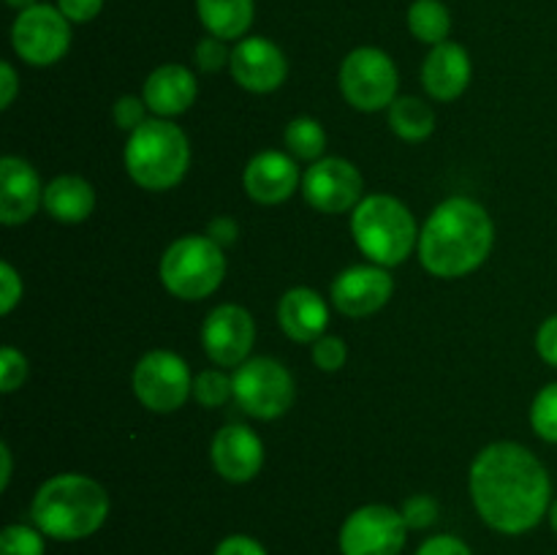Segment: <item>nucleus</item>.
Returning a JSON list of instances; mask_svg holds the SVG:
<instances>
[{
    "label": "nucleus",
    "instance_id": "1",
    "mask_svg": "<svg viewBox=\"0 0 557 555\" xmlns=\"http://www.w3.org/2000/svg\"><path fill=\"white\" fill-rule=\"evenodd\" d=\"M468 490L479 517L506 536L533 531L553 506L547 468L515 441H495L473 457Z\"/></svg>",
    "mask_w": 557,
    "mask_h": 555
},
{
    "label": "nucleus",
    "instance_id": "2",
    "mask_svg": "<svg viewBox=\"0 0 557 555\" xmlns=\"http://www.w3.org/2000/svg\"><path fill=\"white\" fill-rule=\"evenodd\" d=\"M495 243L490 212L468 196H451L419 232V261L435 278H462L487 261Z\"/></svg>",
    "mask_w": 557,
    "mask_h": 555
},
{
    "label": "nucleus",
    "instance_id": "3",
    "mask_svg": "<svg viewBox=\"0 0 557 555\" xmlns=\"http://www.w3.org/2000/svg\"><path fill=\"white\" fill-rule=\"evenodd\" d=\"M30 517L47 539L79 542L107 522L109 493L85 473H58L36 490Z\"/></svg>",
    "mask_w": 557,
    "mask_h": 555
},
{
    "label": "nucleus",
    "instance_id": "4",
    "mask_svg": "<svg viewBox=\"0 0 557 555\" xmlns=\"http://www.w3.org/2000/svg\"><path fill=\"white\" fill-rule=\"evenodd\" d=\"M125 172L139 188L169 190L185 177L190 166L188 136L172 120L152 118L125 141Z\"/></svg>",
    "mask_w": 557,
    "mask_h": 555
},
{
    "label": "nucleus",
    "instance_id": "5",
    "mask_svg": "<svg viewBox=\"0 0 557 555\" xmlns=\"http://www.w3.org/2000/svg\"><path fill=\"white\" fill-rule=\"evenodd\" d=\"M351 234L357 248L379 267H397L419 245L413 212L389 194H370L354 207Z\"/></svg>",
    "mask_w": 557,
    "mask_h": 555
},
{
    "label": "nucleus",
    "instance_id": "6",
    "mask_svg": "<svg viewBox=\"0 0 557 555\" xmlns=\"http://www.w3.org/2000/svg\"><path fill=\"white\" fill-rule=\"evenodd\" d=\"M226 278V256L215 239L185 234L161 256V281L169 294L185 303L210 297Z\"/></svg>",
    "mask_w": 557,
    "mask_h": 555
},
{
    "label": "nucleus",
    "instance_id": "7",
    "mask_svg": "<svg viewBox=\"0 0 557 555\" xmlns=\"http://www.w3.org/2000/svg\"><path fill=\"white\" fill-rule=\"evenodd\" d=\"M341 92L359 112H381L389 109L397 98L400 74L384 49L359 47L346 54L341 65Z\"/></svg>",
    "mask_w": 557,
    "mask_h": 555
},
{
    "label": "nucleus",
    "instance_id": "8",
    "mask_svg": "<svg viewBox=\"0 0 557 555\" xmlns=\"http://www.w3.org/2000/svg\"><path fill=\"white\" fill-rule=\"evenodd\" d=\"M234 403L256 419H277L294 403V375L272 357H250L232 375Z\"/></svg>",
    "mask_w": 557,
    "mask_h": 555
},
{
    "label": "nucleus",
    "instance_id": "9",
    "mask_svg": "<svg viewBox=\"0 0 557 555\" xmlns=\"http://www.w3.org/2000/svg\"><path fill=\"white\" fill-rule=\"evenodd\" d=\"M131 384H134L136 400L147 411L156 414L177 411L194 395V375H190L188 362L180 354L166 351V348L147 351L136 362Z\"/></svg>",
    "mask_w": 557,
    "mask_h": 555
},
{
    "label": "nucleus",
    "instance_id": "10",
    "mask_svg": "<svg viewBox=\"0 0 557 555\" xmlns=\"http://www.w3.org/2000/svg\"><path fill=\"white\" fill-rule=\"evenodd\" d=\"M11 47L27 65H54L71 47L69 16L49 3H36L20 11L11 25Z\"/></svg>",
    "mask_w": 557,
    "mask_h": 555
},
{
    "label": "nucleus",
    "instance_id": "11",
    "mask_svg": "<svg viewBox=\"0 0 557 555\" xmlns=\"http://www.w3.org/2000/svg\"><path fill=\"white\" fill-rule=\"evenodd\" d=\"M408 522L403 511L386 504L354 509L341 526V555H400L408 542Z\"/></svg>",
    "mask_w": 557,
    "mask_h": 555
},
{
    "label": "nucleus",
    "instance_id": "12",
    "mask_svg": "<svg viewBox=\"0 0 557 555\" xmlns=\"http://www.w3.org/2000/svg\"><path fill=\"white\" fill-rule=\"evenodd\" d=\"M364 180L346 158H321L302 174V196L313 210L341 215L362 201Z\"/></svg>",
    "mask_w": 557,
    "mask_h": 555
},
{
    "label": "nucleus",
    "instance_id": "13",
    "mask_svg": "<svg viewBox=\"0 0 557 555\" xmlns=\"http://www.w3.org/2000/svg\"><path fill=\"white\" fill-rule=\"evenodd\" d=\"M256 343L253 316L239 305H218L207 313L201 326V346L207 357L221 368H239L250 359V348Z\"/></svg>",
    "mask_w": 557,
    "mask_h": 555
},
{
    "label": "nucleus",
    "instance_id": "14",
    "mask_svg": "<svg viewBox=\"0 0 557 555\" xmlns=\"http://www.w3.org/2000/svg\"><path fill=\"white\" fill-rule=\"evenodd\" d=\"M395 294V281L379 264H357L332 281V303L343 316L364 319L384 308Z\"/></svg>",
    "mask_w": 557,
    "mask_h": 555
},
{
    "label": "nucleus",
    "instance_id": "15",
    "mask_svg": "<svg viewBox=\"0 0 557 555\" xmlns=\"http://www.w3.org/2000/svg\"><path fill=\"white\" fill-rule=\"evenodd\" d=\"M234 82L248 92H272L286 82L288 60L275 41L264 36L239 38L232 49Z\"/></svg>",
    "mask_w": 557,
    "mask_h": 555
},
{
    "label": "nucleus",
    "instance_id": "16",
    "mask_svg": "<svg viewBox=\"0 0 557 555\" xmlns=\"http://www.w3.org/2000/svg\"><path fill=\"white\" fill-rule=\"evenodd\" d=\"M210 460L218 477L232 484H245L264 466V444L248 424H226L212 439Z\"/></svg>",
    "mask_w": 557,
    "mask_h": 555
},
{
    "label": "nucleus",
    "instance_id": "17",
    "mask_svg": "<svg viewBox=\"0 0 557 555\" xmlns=\"http://www.w3.org/2000/svg\"><path fill=\"white\" fill-rule=\"evenodd\" d=\"M243 183L250 199L272 207L292 199L294 190L302 188V174H299V166L292 156L281 150H264L250 158Z\"/></svg>",
    "mask_w": 557,
    "mask_h": 555
},
{
    "label": "nucleus",
    "instance_id": "18",
    "mask_svg": "<svg viewBox=\"0 0 557 555\" xmlns=\"http://www.w3.org/2000/svg\"><path fill=\"white\" fill-rule=\"evenodd\" d=\"M44 205L41 177L27 161L5 156L0 161V221L5 226H20L30 221Z\"/></svg>",
    "mask_w": 557,
    "mask_h": 555
},
{
    "label": "nucleus",
    "instance_id": "19",
    "mask_svg": "<svg viewBox=\"0 0 557 555\" xmlns=\"http://www.w3.org/2000/svg\"><path fill=\"white\" fill-rule=\"evenodd\" d=\"M471 58L466 47L455 41H444L430 49L422 65V85L435 101H455L471 85Z\"/></svg>",
    "mask_w": 557,
    "mask_h": 555
},
{
    "label": "nucleus",
    "instance_id": "20",
    "mask_svg": "<svg viewBox=\"0 0 557 555\" xmlns=\"http://www.w3.org/2000/svg\"><path fill=\"white\" fill-rule=\"evenodd\" d=\"M196 96H199V85H196L194 71L185 69L180 63L158 65L145 82V98L147 109L158 118H177V114L188 112L194 107Z\"/></svg>",
    "mask_w": 557,
    "mask_h": 555
},
{
    "label": "nucleus",
    "instance_id": "21",
    "mask_svg": "<svg viewBox=\"0 0 557 555\" xmlns=\"http://www.w3.org/2000/svg\"><path fill=\"white\" fill-rule=\"evenodd\" d=\"M277 324L294 343H315L330 324L326 299L313 288H288L277 303Z\"/></svg>",
    "mask_w": 557,
    "mask_h": 555
},
{
    "label": "nucleus",
    "instance_id": "22",
    "mask_svg": "<svg viewBox=\"0 0 557 555\" xmlns=\"http://www.w3.org/2000/svg\"><path fill=\"white\" fill-rule=\"evenodd\" d=\"M44 210L60 223H82L96 210V190L85 177L60 174L44 188Z\"/></svg>",
    "mask_w": 557,
    "mask_h": 555
},
{
    "label": "nucleus",
    "instance_id": "23",
    "mask_svg": "<svg viewBox=\"0 0 557 555\" xmlns=\"http://www.w3.org/2000/svg\"><path fill=\"white\" fill-rule=\"evenodd\" d=\"M196 14L210 36L239 41L253 25V0H196Z\"/></svg>",
    "mask_w": 557,
    "mask_h": 555
},
{
    "label": "nucleus",
    "instance_id": "24",
    "mask_svg": "<svg viewBox=\"0 0 557 555\" xmlns=\"http://www.w3.org/2000/svg\"><path fill=\"white\" fill-rule=\"evenodd\" d=\"M389 128L406 141H424L435 131V112L417 96H400L389 107Z\"/></svg>",
    "mask_w": 557,
    "mask_h": 555
},
{
    "label": "nucleus",
    "instance_id": "25",
    "mask_svg": "<svg viewBox=\"0 0 557 555\" xmlns=\"http://www.w3.org/2000/svg\"><path fill=\"white\" fill-rule=\"evenodd\" d=\"M408 30L422 44L438 47L451 33V14L441 0H413L408 9Z\"/></svg>",
    "mask_w": 557,
    "mask_h": 555
},
{
    "label": "nucleus",
    "instance_id": "26",
    "mask_svg": "<svg viewBox=\"0 0 557 555\" xmlns=\"http://www.w3.org/2000/svg\"><path fill=\"white\" fill-rule=\"evenodd\" d=\"M288 152L299 161H321L326 150V131L313 118H294L283 131Z\"/></svg>",
    "mask_w": 557,
    "mask_h": 555
},
{
    "label": "nucleus",
    "instance_id": "27",
    "mask_svg": "<svg viewBox=\"0 0 557 555\" xmlns=\"http://www.w3.org/2000/svg\"><path fill=\"white\" fill-rule=\"evenodd\" d=\"M194 397L196 403L205 408L223 406V403H228L234 397L232 375H226L218 368L201 370V373L194 379Z\"/></svg>",
    "mask_w": 557,
    "mask_h": 555
},
{
    "label": "nucleus",
    "instance_id": "28",
    "mask_svg": "<svg viewBox=\"0 0 557 555\" xmlns=\"http://www.w3.org/2000/svg\"><path fill=\"white\" fill-rule=\"evenodd\" d=\"M531 428L539 439L557 444V381L539 390L531 406Z\"/></svg>",
    "mask_w": 557,
    "mask_h": 555
},
{
    "label": "nucleus",
    "instance_id": "29",
    "mask_svg": "<svg viewBox=\"0 0 557 555\" xmlns=\"http://www.w3.org/2000/svg\"><path fill=\"white\" fill-rule=\"evenodd\" d=\"M0 555H47V542L36 526L11 522L0 533Z\"/></svg>",
    "mask_w": 557,
    "mask_h": 555
},
{
    "label": "nucleus",
    "instance_id": "30",
    "mask_svg": "<svg viewBox=\"0 0 557 555\" xmlns=\"http://www.w3.org/2000/svg\"><path fill=\"white\" fill-rule=\"evenodd\" d=\"M27 379V357L14 346L0 348V392H14Z\"/></svg>",
    "mask_w": 557,
    "mask_h": 555
},
{
    "label": "nucleus",
    "instance_id": "31",
    "mask_svg": "<svg viewBox=\"0 0 557 555\" xmlns=\"http://www.w3.org/2000/svg\"><path fill=\"white\" fill-rule=\"evenodd\" d=\"M348 348L343 343V337L337 335H321L319 341L313 343V362L315 368L324 370V373H335L346 365Z\"/></svg>",
    "mask_w": 557,
    "mask_h": 555
},
{
    "label": "nucleus",
    "instance_id": "32",
    "mask_svg": "<svg viewBox=\"0 0 557 555\" xmlns=\"http://www.w3.org/2000/svg\"><path fill=\"white\" fill-rule=\"evenodd\" d=\"M194 60L205 74H215V71H221L223 65L232 63V49H228L226 41H221V38L207 36L196 44Z\"/></svg>",
    "mask_w": 557,
    "mask_h": 555
},
{
    "label": "nucleus",
    "instance_id": "33",
    "mask_svg": "<svg viewBox=\"0 0 557 555\" xmlns=\"http://www.w3.org/2000/svg\"><path fill=\"white\" fill-rule=\"evenodd\" d=\"M400 511L411 531H424V528H430L438 520V504L430 495H413V498L403 504Z\"/></svg>",
    "mask_w": 557,
    "mask_h": 555
},
{
    "label": "nucleus",
    "instance_id": "34",
    "mask_svg": "<svg viewBox=\"0 0 557 555\" xmlns=\"http://www.w3.org/2000/svg\"><path fill=\"white\" fill-rule=\"evenodd\" d=\"M112 118L117 123V128L123 131H136L139 125L147 123V103L145 98H136V96H120L117 103L112 109Z\"/></svg>",
    "mask_w": 557,
    "mask_h": 555
},
{
    "label": "nucleus",
    "instance_id": "35",
    "mask_svg": "<svg viewBox=\"0 0 557 555\" xmlns=\"http://www.w3.org/2000/svg\"><path fill=\"white\" fill-rule=\"evenodd\" d=\"M22 299V278L9 261L0 264V313L9 316Z\"/></svg>",
    "mask_w": 557,
    "mask_h": 555
},
{
    "label": "nucleus",
    "instance_id": "36",
    "mask_svg": "<svg viewBox=\"0 0 557 555\" xmlns=\"http://www.w3.org/2000/svg\"><path fill=\"white\" fill-rule=\"evenodd\" d=\"M417 555H473V553L460 536H451V533H435V536L424 539V542L419 544Z\"/></svg>",
    "mask_w": 557,
    "mask_h": 555
},
{
    "label": "nucleus",
    "instance_id": "37",
    "mask_svg": "<svg viewBox=\"0 0 557 555\" xmlns=\"http://www.w3.org/2000/svg\"><path fill=\"white\" fill-rule=\"evenodd\" d=\"M212 555H267V550L259 539L248 536V533H232V536L218 542Z\"/></svg>",
    "mask_w": 557,
    "mask_h": 555
},
{
    "label": "nucleus",
    "instance_id": "38",
    "mask_svg": "<svg viewBox=\"0 0 557 555\" xmlns=\"http://www.w3.org/2000/svg\"><path fill=\"white\" fill-rule=\"evenodd\" d=\"M536 351L547 365L557 368V313L542 321L536 332Z\"/></svg>",
    "mask_w": 557,
    "mask_h": 555
},
{
    "label": "nucleus",
    "instance_id": "39",
    "mask_svg": "<svg viewBox=\"0 0 557 555\" xmlns=\"http://www.w3.org/2000/svg\"><path fill=\"white\" fill-rule=\"evenodd\" d=\"M107 0H58V9L69 16V22H90L101 14Z\"/></svg>",
    "mask_w": 557,
    "mask_h": 555
},
{
    "label": "nucleus",
    "instance_id": "40",
    "mask_svg": "<svg viewBox=\"0 0 557 555\" xmlns=\"http://www.w3.org/2000/svg\"><path fill=\"white\" fill-rule=\"evenodd\" d=\"M237 234H239V226L234 218H215V221H210V226H207V237L215 239L221 248H226V245H234L237 243Z\"/></svg>",
    "mask_w": 557,
    "mask_h": 555
},
{
    "label": "nucleus",
    "instance_id": "41",
    "mask_svg": "<svg viewBox=\"0 0 557 555\" xmlns=\"http://www.w3.org/2000/svg\"><path fill=\"white\" fill-rule=\"evenodd\" d=\"M16 90H20V79L11 63H0V109H9L14 103Z\"/></svg>",
    "mask_w": 557,
    "mask_h": 555
},
{
    "label": "nucleus",
    "instance_id": "42",
    "mask_svg": "<svg viewBox=\"0 0 557 555\" xmlns=\"http://www.w3.org/2000/svg\"><path fill=\"white\" fill-rule=\"evenodd\" d=\"M11 482V449L9 444H0V490H9Z\"/></svg>",
    "mask_w": 557,
    "mask_h": 555
},
{
    "label": "nucleus",
    "instance_id": "43",
    "mask_svg": "<svg viewBox=\"0 0 557 555\" xmlns=\"http://www.w3.org/2000/svg\"><path fill=\"white\" fill-rule=\"evenodd\" d=\"M5 3H9L11 9H16V11H25V9H30V5H36L38 0H5Z\"/></svg>",
    "mask_w": 557,
    "mask_h": 555
},
{
    "label": "nucleus",
    "instance_id": "44",
    "mask_svg": "<svg viewBox=\"0 0 557 555\" xmlns=\"http://www.w3.org/2000/svg\"><path fill=\"white\" fill-rule=\"evenodd\" d=\"M549 526H553V531L557 533V498L553 501V506H549Z\"/></svg>",
    "mask_w": 557,
    "mask_h": 555
}]
</instances>
